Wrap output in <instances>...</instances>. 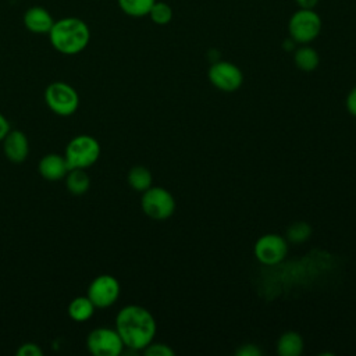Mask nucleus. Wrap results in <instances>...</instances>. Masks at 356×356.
<instances>
[{"label": "nucleus", "mask_w": 356, "mask_h": 356, "mask_svg": "<svg viewBox=\"0 0 356 356\" xmlns=\"http://www.w3.org/2000/svg\"><path fill=\"white\" fill-rule=\"evenodd\" d=\"M156 328L153 314L139 305H127L115 316V330L124 346L134 352L143 350L153 342Z\"/></svg>", "instance_id": "f257e3e1"}, {"label": "nucleus", "mask_w": 356, "mask_h": 356, "mask_svg": "<svg viewBox=\"0 0 356 356\" xmlns=\"http://www.w3.org/2000/svg\"><path fill=\"white\" fill-rule=\"evenodd\" d=\"M86 348L95 356H120L125 346L115 328L99 327L89 332Z\"/></svg>", "instance_id": "0eeeda50"}, {"label": "nucleus", "mask_w": 356, "mask_h": 356, "mask_svg": "<svg viewBox=\"0 0 356 356\" xmlns=\"http://www.w3.org/2000/svg\"><path fill=\"white\" fill-rule=\"evenodd\" d=\"M288 252L286 239L278 234H266L254 243L256 259L266 266H274L284 260Z\"/></svg>", "instance_id": "9d476101"}, {"label": "nucleus", "mask_w": 356, "mask_h": 356, "mask_svg": "<svg viewBox=\"0 0 356 356\" xmlns=\"http://www.w3.org/2000/svg\"><path fill=\"white\" fill-rule=\"evenodd\" d=\"M44 102L54 114L70 117L79 107V95L70 83L57 81L44 89Z\"/></svg>", "instance_id": "20e7f679"}, {"label": "nucleus", "mask_w": 356, "mask_h": 356, "mask_svg": "<svg viewBox=\"0 0 356 356\" xmlns=\"http://www.w3.org/2000/svg\"><path fill=\"white\" fill-rule=\"evenodd\" d=\"M321 31V18L320 15L310 8H299L295 11L288 22L289 38L295 43L307 44L313 42Z\"/></svg>", "instance_id": "39448f33"}, {"label": "nucleus", "mask_w": 356, "mask_h": 356, "mask_svg": "<svg viewBox=\"0 0 356 356\" xmlns=\"http://www.w3.org/2000/svg\"><path fill=\"white\" fill-rule=\"evenodd\" d=\"M127 181L128 185L136 191V192H145L147 188L152 186L153 182V177L152 172L143 167V165H135L128 171L127 175Z\"/></svg>", "instance_id": "a211bd4d"}, {"label": "nucleus", "mask_w": 356, "mask_h": 356, "mask_svg": "<svg viewBox=\"0 0 356 356\" xmlns=\"http://www.w3.org/2000/svg\"><path fill=\"white\" fill-rule=\"evenodd\" d=\"M22 21H24L25 28L29 32L36 33V35L49 33L53 24H54V19H53L51 14L40 6L29 7L24 14Z\"/></svg>", "instance_id": "ddd939ff"}, {"label": "nucleus", "mask_w": 356, "mask_h": 356, "mask_svg": "<svg viewBox=\"0 0 356 356\" xmlns=\"http://www.w3.org/2000/svg\"><path fill=\"white\" fill-rule=\"evenodd\" d=\"M121 11L129 17L140 18L149 14L156 0H117Z\"/></svg>", "instance_id": "6ab92c4d"}, {"label": "nucleus", "mask_w": 356, "mask_h": 356, "mask_svg": "<svg viewBox=\"0 0 356 356\" xmlns=\"http://www.w3.org/2000/svg\"><path fill=\"white\" fill-rule=\"evenodd\" d=\"M47 35L53 49L65 56L81 53L90 40L88 24L78 17H65L54 21Z\"/></svg>", "instance_id": "f03ea898"}, {"label": "nucleus", "mask_w": 356, "mask_h": 356, "mask_svg": "<svg viewBox=\"0 0 356 356\" xmlns=\"http://www.w3.org/2000/svg\"><path fill=\"white\" fill-rule=\"evenodd\" d=\"M209 81L222 92H235L243 82V74L229 61H214L209 68Z\"/></svg>", "instance_id": "1a4fd4ad"}, {"label": "nucleus", "mask_w": 356, "mask_h": 356, "mask_svg": "<svg viewBox=\"0 0 356 356\" xmlns=\"http://www.w3.org/2000/svg\"><path fill=\"white\" fill-rule=\"evenodd\" d=\"M295 1L299 6V8H310V10H313L318 3V0H295Z\"/></svg>", "instance_id": "bb28decb"}, {"label": "nucleus", "mask_w": 356, "mask_h": 356, "mask_svg": "<svg viewBox=\"0 0 356 356\" xmlns=\"http://www.w3.org/2000/svg\"><path fill=\"white\" fill-rule=\"evenodd\" d=\"M3 152L8 161L22 163L29 154V142L26 135L19 129H10L4 136Z\"/></svg>", "instance_id": "9b49d317"}, {"label": "nucleus", "mask_w": 356, "mask_h": 356, "mask_svg": "<svg viewBox=\"0 0 356 356\" xmlns=\"http://www.w3.org/2000/svg\"><path fill=\"white\" fill-rule=\"evenodd\" d=\"M303 352V339L295 331L284 332L277 341V353L280 356H299Z\"/></svg>", "instance_id": "2eb2a0df"}, {"label": "nucleus", "mask_w": 356, "mask_h": 356, "mask_svg": "<svg viewBox=\"0 0 356 356\" xmlns=\"http://www.w3.org/2000/svg\"><path fill=\"white\" fill-rule=\"evenodd\" d=\"M235 355L236 356H259L261 355V350L253 343H245L235 350Z\"/></svg>", "instance_id": "b1692460"}, {"label": "nucleus", "mask_w": 356, "mask_h": 356, "mask_svg": "<svg viewBox=\"0 0 356 356\" xmlns=\"http://www.w3.org/2000/svg\"><path fill=\"white\" fill-rule=\"evenodd\" d=\"M43 350L38 343L25 342L17 349V356H42Z\"/></svg>", "instance_id": "5701e85b"}, {"label": "nucleus", "mask_w": 356, "mask_h": 356, "mask_svg": "<svg viewBox=\"0 0 356 356\" xmlns=\"http://www.w3.org/2000/svg\"><path fill=\"white\" fill-rule=\"evenodd\" d=\"M11 129L8 120L0 113V142L4 139V136L8 134V131Z\"/></svg>", "instance_id": "a878e982"}, {"label": "nucleus", "mask_w": 356, "mask_h": 356, "mask_svg": "<svg viewBox=\"0 0 356 356\" xmlns=\"http://www.w3.org/2000/svg\"><path fill=\"white\" fill-rule=\"evenodd\" d=\"M345 104H346V110H348L352 115L356 117V86L348 93Z\"/></svg>", "instance_id": "393cba45"}, {"label": "nucleus", "mask_w": 356, "mask_h": 356, "mask_svg": "<svg viewBox=\"0 0 356 356\" xmlns=\"http://www.w3.org/2000/svg\"><path fill=\"white\" fill-rule=\"evenodd\" d=\"M64 179L68 192L76 196L86 193L90 188V178L86 170L82 168H70Z\"/></svg>", "instance_id": "dca6fc26"}, {"label": "nucleus", "mask_w": 356, "mask_h": 356, "mask_svg": "<svg viewBox=\"0 0 356 356\" xmlns=\"http://www.w3.org/2000/svg\"><path fill=\"white\" fill-rule=\"evenodd\" d=\"M38 170L42 178H44L46 181L54 182V181L64 179L67 172L70 171V167L64 156L57 153H49L40 159L38 164Z\"/></svg>", "instance_id": "f8f14e48"}, {"label": "nucleus", "mask_w": 356, "mask_h": 356, "mask_svg": "<svg viewBox=\"0 0 356 356\" xmlns=\"http://www.w3.org/2000/svg\"><path fill=\"white\" fill-rule=\"evenodd\" d=\"M318 61L320 58L317 51L310 46H306V44L300 46L293 53V63L300 71H305V72L314 71L318 65Z\"/></svg>", "instance_id": "f3484780"}, {"label": "nucleus", "mask_w": 356, "mask_h": 356, "mask_svg": "<svg viewBox=\"0 0 356 356\" xmlns=\"http://www.w3.org/2000/svg\"><path fill=\"white\" fill-rule=\"evenodd\" d=\"M312 235V227L305 221H298L286 229V239L292 243H303Z\"/></svg>", "instance_id": "aec40b11"}, {"label": "nucleus", "mask_w": 356, "mask_h": 356, "mask_svg": "<svg viewBox=\"0 0 356 356\" xmlns=\"http://www.w3.org/2000/svg\"><path fill=\"white\" fill-rule=\"evenodd\" d=\"M100 143L90 135H78L72 138L64 152V157L70 168L88 170L100 157Z\"/></svg>", "instance_id": "7ed1b4c3"}, {"label": "nucleus", "mask_w": 356, "mask_h": 356, "mask_svg": "<svg viewBox=\"0 0 356 356\" xmlns=\"http://www.w3.org/2000/svg\"><path fill=\"white\" fill-rule=\"evenodd\" d=\"M147 15L154 24L167 25L172 19V8L164 1H156Z\"/></svg>", "instance_id": "412c9836"}, {"label": "nucleus", "mask_w": 356, "mask_h": 356, "mask_svg": "<svg viewBox=\"0 0 356 356\" xmlns=\"http://www.w3.org/2000/svg\"><path fill=\"white\" fill-rule=\"evenodd\" d=\"M120 282L114 275L100 274L92 280L86 289V296L99 309L113 306L120 296Z\"/></svg>", "instance_id": "6e6552de"}, {"label": "nucleus", "mask_w": 356, "mask_h": 356, "mask_svg": "<svg viewBox=\"0 0 356 356\" xmlns=\"http://www.w3.org/2000/svg\"><path fill=\"white\" fill-rule=\"evenodd\" d=\"M140 206L147 217L153 220H167L175 211V199L165 188L150 186L142 192Z\"/></svg>", "instance_id": "423d86ee"}, {"label": "nucleus", "mask_w": 356, "mask_h": 356, "mask_svg": "<svg viewBox=\"0 0 356 356\" xmlns=\"http://www.w3.org/2000/svg\"><path fill=\"white\" fill-rule=\"evenodd\" d=\"M143 353L146 356H174L175 352L165 343H154L150 342L145 349Z\"/></svg>", "instance_id": "4be33fe9"}, {"label": "nucleus", "mask_w": 356, "mask_h": 356, "mask_svg": "<svg viewBox=\"0 0 356 356\" xmlns=\"http://www.w3.org/2000/svg\"><path fill=\"white\" fill-rule=\"evenodd\" d=\"M293 44H295V42L289 38L288 40H285V42H284V44H282V46H284V49H286V50H293Z\"/></svg>", "instance_id": "cd10ccee"}, {"label": "nucleus", "mask_w": 356, "mask_h": 356, "mask_svg": "<svg viewBox=\"0 0 356 356\" xmlns=\"http://www.w3.org/2000/svg\"><path fill=\"white\" fill-rule=\"evenodd\" d=\"M96 306L92 303V300L88 296H76L70 302L67 307V313L71 320L76 323H82L92 318Z\"/></svg>", "instance_id": "4468645a"}]
</instances>
